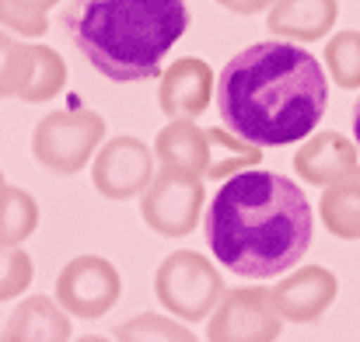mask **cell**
Instances as JSON below:
<instances>
[{
  "label": "cell",
  "instance_id": "obj_1",
  "mask_svg": "<svg viewBox=\"0 0 360 342\" xmlns=\"http://www.w3.org/2000/svg\"><path fill=\"white\" fill-rule=\"evenodd\" d=\"M326 105L329 84L322 63L287 39L241 49L217 77V109L224 126L255 147L308 140Z\"/></svg>",
  "mask_w": 360,
  "mask_h": 342
},
{
  "label": "cell",
  "instance_id": "obj_2",
  "mask_svg": "<svg viewBox=\"0 0 360 342\" xmlns=\"http://www.w3.org/2000/svg\"><path fill=\"white\" fill-rule=\"evenodd\" d=\"M311 203L297 182L245 168L224 178L207 206L214 258L245 279H273L294 269L311 244Z\"/></svg>",
  "mask_w": 360,
  "mask_h": 342
},
{
  "label": "cell",
  "instance_id": "obj_3",
  "mask_svg": "<svg viewBox=\"0 0 360 342\" xmlns=\"http://www.w3.org/2000/svg\"><path fill=\"white\" fill-rule=\"evenodd\" d=\"M67 28L84 60L116 84L161 74L165 56L189 28L186 0H77Z\"/></svg>",
  "mask_w": 360,
  "mask_h": 342
},
{
  "label": "cell",
  "instance_id": "obj_4",
  "mask_svg": "<svg viewBox=\"0 0 360 342\" xmlns=\"http://www.w3.org/2000/svg\"><path fill=\"white\" fill-rule=\"evenodd\" d=\"M154 294L161 308L182 322H203L217 311L224 297V279L210 258L200 251H172L154 276Z\"/></svg>",
  "mask_w": 360,
  "mask_h": 342
},
{
  "label": "cell",
  "instance_id": "obj_5",
  "mask_svg": "<svg viewBox=\"0 0 360 342\" xmlns=\"http://www.w3.org/2000/svg\"><path fill=\"white\" fill-rule=\"evenodd\" d=\"M105 119L98 112H49L32 133V154L56 175H77L102 147Z\"/></svg>",
  "mask_w": 360,
  "mask_h": 342
},
{
  "label": "cell",
  "instance_id": "obj_6",
  "mask_svg": "<svg viewBox=\"0 0 360 342\" xmlns=\"http://www.w3.org/2000/svg\"><path fill=\"white\" fill-rule=\"evenodd\" d=\"M203 203H207V192H203L200 175L161 168L154 182L147 185V192L140 196V217L161 237H186L200 224Z\"/></svg>",
  "mask_w": 360,
  "mask_h": 342
},
{
  "label": "cell",
  "instance_id": "obj_7",
  "mask_svg": "<svg viewBox=\"0 0 360 342\" xmlns=\"http://www.w3.org/2000/svg\"><path fill=\"white\" fill-rule=\"evenodd\" d=\"M283 329V315L276 311L269 287H238L221 297L210 315V342H276Z\"/></svg>",
  "mask_w": 360,
  "mask_h": 342
},
{
  "label": "cell",
  "instance_id": "obj_8",
  "mask_svg": "<svg viewBox=\"0 0 360 342\" xmlns=\"http://www.w3.org/2000/svg\"><path fill=\"white\" fill-rule=\"evenodd\" d=\"M122 294L120 269L102 255H77L56 276V301L74 318H102Z\"/></svg>",
  "mask_w": 360,
  "mask_h": 342
},
{
  "label": "cell",
  "instance_id": "obj_9",
  "mask_svg": "<svg viewBox=\"0 0 360 342\" xmlns=\"http://www.w3.org/2000/svg\"><path fill=\"white\" fill-rule=\"evenodd\" d=\"M154 150L136 136H116L105 147H98L91 164V182L105 199H133L143 196L154 182Z\"/></svg>",
  "mask_w": 360,
  "mask_h": 342
},
{
  "label": "cell",
  "instance_id": "obj_10",
  "mask_svg": "<svg viewBox=\"0 0 360 342\" xmlns=\"http://www.w3.org/2000/svg\"><path fill=\"white\" fill-rule=\"evenodd\" d=\"M224 143H228V133H221V129H200L193 119H172L158 133L154 154H158L161 168L193 171L200 178H221V161L214 154Z\"/></svg>",
  "mask_w": 360,
  "mask_h": 342
},
{
  "label": "cell",
  "instance_id": "obj_11",
  "mask_svg": "<svg viewBox=\"0 0 360 342\" xmlns=\"http://www.w3.org/2000/svg\"><path fill=\"white\" fill-rule=\"evenodd\" d=\"M269 290H273V301H276V311L283 315V322L308 325V322H319L329 311L340 283L326 265H301Z\"/></svg>",
  "mask_w": 360,
  "mask_h": 342
},
{
  "label": "cell",
  "instance_id": "obj_12",
  "mask_svg": "<svg viewBox=\"0 0 360 342\" xmlns=\"http://www.w3.org/2000/svg\"><path fill=\"white\" fill-rule=\"evenodd\" d=\"M214 70L196 60V56H186V60H175L165 74H161V88H158V105L168 119H196L203 115V109L210 105V95H214Z\"/></svg>",
  "mask_w": 360,
  "mask_h": 342
},
{
  "label": "cell",
  "instance_id": "obj_13",
  "mask_svg": "<svg viewBox=\"0 0 360 342\" xmlns=\"http://www.w3.org/2000/svg\"><path fill=\"white\" fill-rule=\"evenodd\" d=\"M357 140L336 133V129H326V133H311L304 140V147H297L294 154V171L311 182V185H333L340 182L343 175H350L357 168Z\"/></svg>",
  "mask_w": 360,
  "mask_h": 342
},
{
  "label": "cell",
  "instance_id": "obj_14",
  "mask_svg": "<svg viewBox=\"0 0 360 342\" xmlns=\"http://www.w3.org/2000/svg\"><path fill=\"white\" fill-rule=\"evenodd\" d=\"M336 0H276L269 7V32L287 42H315L326 39L336 25Z\"/></svg>",
  "mask_w": 360,
  "mask_h": 342
},
{
  "label": "cell",
  "instance_id": "obj_15",
  "mask_svg": "<svg viewBox=\"0 0 360 342\" xmlns=\"http://www.w3.org/2000/svg\"><path fill=\"white\" fill-rule=\"evenodd\" d=\"M0 342H70V315L56 297H28L7 318Z\"/></svg>",
  "mask_w": 360,
  "mask_h": 342
},
{
  "label": "cell",
  "instance_id": "obj_16",
  "mask_svg": "<svg viewBox=\"0 0 360 342\" xmlns=\"http://www.w3.org/2000/svg\"><path fill=\"white\" fill-rule=\"evenodd\" d=\"M319 217L333 237L360 241V168L343 175L340 182L326 185L322 203H319Z\"/></svg>",
  "mask_w": 360,
  "mask_h": 342
},
{
  "label": "cell",
  "instance_id": "obj_17",
  "mask_svg": "<svg viewBox=\"0 0 360 342\" xmlns=\"http://www.w3.org/2000/svg\"><path fill=\"white\" fill-rule=\"evenodd\" d=\"M39 228V203L18 189V185H0V244H21Z\"/></svg>",
  "mask_w": 360,
  "mask_h": 342
},
{
  "label": "cell",
  "instance_id": "obj_18",
  "mask_svg": "<svg viewBox=\"0 0 360 342\" xmlns=\"http://www.w3.org/2000/svg\"><path fill=\"white\" fill-rule=\"evenodd\" d=\"M32 60H35V42L0 32V98H21L32 77Z\"/></svg>",
  "mask_w": 360,
  "mask_h": 342
},
{
  "label": "cell",
  "instance_id": "obj_19",
  "mask_svg": "<svg viewBox=\"0 0 360 342\" xmlns=\"http://www.w3.org/2000/svg\"><path fill=\"white\" fill-rule=\"evenodd\" d=\"M63 84H67V63H63V56L56 49L35 42L32 77H28V84L21 91V102H32V105L35 102H49V98H56L63 91Z\"/></svg>",
  "mask_w": 360,
  "mask_h": 342
},
{
  "label": "cell",
  "instance_id": "obj_20",
  "mask_svg": "<svg viewBox=\"0 0 360 342\" xmlns=\"http://www.w3.org/2000/svg\"><path fill=\"white\" fill-rule=\"evenodd\" d=\"M326 70L329 77L347 88L357 91L360 88V32H340L326 42Z\"/></svg>",
  "mask_w": 360,
  "mask_h": 342
},
{
  "label": "cell",
  "instance_id": "obj_21",
  "mask_svg": "<svg viewBox=\"0 0 360 342\" xmlns=\"http://www.w3.org/2000/svg\"><path fill=\"white\" fill-rule=\"evenodd\" d=\"M120 342H200L186 325H179L168 315H133L120 325Z\"/></svg>",
  "mask_w": 360,
  "mask_h": 342
},
{
  "label": "cell",
  "instance_id": "obj_22",
  "mask_svg": "<svg viewBox=\"0 0 360 342\" xmlns=\"http://www.w3.org/2000/svg\"><path fill=\"white\" fill-rule=\"evenodd\" d=\"M56 0H0V25L25 39H39L49 28V7Z\"/></svg>",
  "mask_w": 360,
  "mask_h": 342
},
{
  "label": "cell",
  "instance_id": "obj_23",
  "mask_svg": "<svg viewBox=\"0 0 360 342\" xmlns=\"http://www.w3.org/2000/svg\"><path fill=\"white\" fill-rule=\"evenodd\" d=\"M32 272H35V265H32L28 251H21L18 244H0V301L25 294L32 283Z\"/></svg>",
  "mask_w": 360,
  "mask_h": 342
},
{
  "label": "cell",
  "instance_id": "obj_24",
  "mask_svg": "<svg viewBox=\"0 0 360 342\" xmlns=\"http://www.w3.org/2000/svg\"><path fill=\"white\" fill-rule=\"evenodd\" d=\"M221 7H228L231 14H259V11H269L276 0H217Z\"/></svg>",
  "mask_w": 360,
  "mask_h": 342
},
{
  "label": "cell",
  "instance_id": "obj_25",
  "mask_svg": "<svg viewBox=\"0 0 360 342\" xmlns=\"http://www.w3.org/2000/svg\"><path fill=\"white\" fill-rule=\"evenodd\" d=\"M354 140H357V147H360V98H357V105H354Z\"/></svg>",
  "mask_w": 360,
  "mask_h": 342
},
{
  "label": "cell",
  "instance_id": "obj_26",
  "mask_svg": "<svg viewBox=\"0 0 360 342\" xmlns=\"http://www.w3.org/2000/svg\"><path fill=\"white\" fill-rule=\"evenodd\" d=\"M77 342H109L105 336H84V339H77Z\"/></svg>",
  "mask_w": 360,
  "mask_h": 342
},
{
  "label": "cell",
  "instance_id": "obj_27",
  "mask_svg": "<svg viewBox=\"0 0 360 342\" xmlns=\"http://www.w3.org/2000/svg\"><path fill=\"white\" fill-rule=\"evenodd\" d=\"M0 185H4V175H0Z\"/></svg>",
  "mask_w": 360,
  "mask_h": 342
}]
</instances>
